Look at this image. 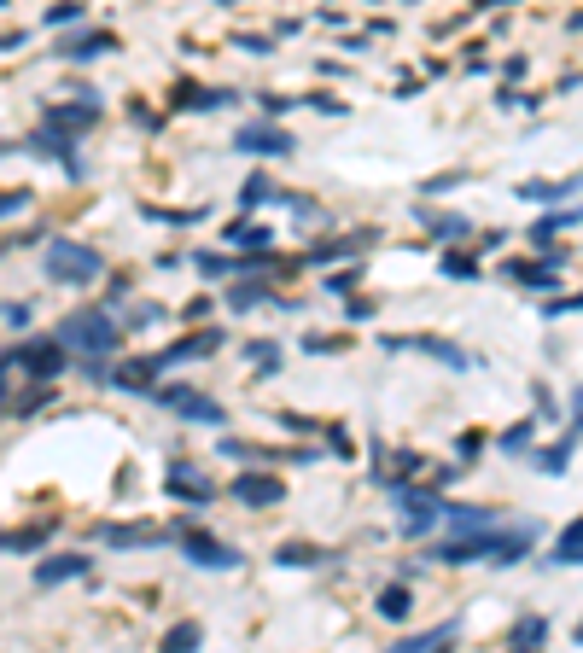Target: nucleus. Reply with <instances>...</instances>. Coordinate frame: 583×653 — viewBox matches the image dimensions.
<instances>
[{
    "mask_svg": "<svg viewBox=\"0 0 583 653\" xmlns=\"http://www.w3.org/2000/svg\"><path fill=\"white\" fill-rule=\"evenodd\" d=\"M105 275V257L82 240H47V280L59 286H94Z\"/></svg>",
    "mask_w": 583,
    "mask_h": 653,
    "instance_id": "obj_1",
    "label": "nucleus"
},
{
    "mask_svg": "<svg viewBox=\"0 0 583 653\" xmlns=\"http://www.w3.org/2000/svg\"><path fill=\"white\" fill-rule=\"evenodd\" d=\"M59 339L70 344V356H111L117 350V321L105 310H76L59 321Z\"/></svg>",
    "mask_w": 583,
    "mask_h": 653,
    "instance_id": "obj_2",
    "label": "nucleus"
},
{
    "mask_svg": "<svg viewBox=\"0 0 583 653\" xmlns=\"http://www.w3.org/2000/svg\"><path fill=\"white\" fill-rule=\"evenodd\" d=\"M391 496H397V508H403V537H426L438 519H449V502H444V490L438 484H409V479H397L391 484Z\"/></svg>",
    "mask_w": 583,
    "mask_h": 653,
    "instance_id": "obj_3",
    "label": "nucleus"
},
{
    "mask_svg": "<svg viewBox=\"0 0 583 653\" xmlns=\"http://www.w3.org/2000/svg\"><path fill=\"white\" fill-rule=\"evenodd\" d=\"M70 344L59 339V333H53V339H30V344H12V350H6V374H18V368H24V374L30 379H59L70 368V356H65Z\"/></svg>",
    "mask_w": 583,
    "mask_h": 653,
    "instance_id": "obj_4",
    "label": "nucleus"
},
{
    "mask_svg": "<svg viewBox=\"0 0 583 653\" xmlns=\"http://www.w3.org/2000/svg\"><path fill=\"white\" fill-rule=\"evenodd\" d=\"M152 397H158V409L181 414V420H193V426H222V420H228V414H222V403H216V397H205V391H193V385H158Z\"/></svg>",
    "mask_w": 583,
    "mask_h": 653,
    "instance_id": "obj_5",
    "label": "nucleus"
},
{
    "mask_svg": "<svg viewBox=\"0 0 583 653\" xmlns=\"http://www.w3.org/2000/svg\"><path fill=\"white\" fill-rule=\"evenodd\" d=\"M170 537L181 543V554H187L193 566H210V572H234V566H240V554L228 549V543H216V537H205V531H193V519L170 525Z\"/></svg>",
    "mask_w": 583,
    "mask_h": 653,
    "instance_id": "obj_6",
    "label": "nucleus"
},
{
    "mask_svg": "<svg viewBox=\"0 0 583 653\" xmlns=\"http://www.w3.org/2000/svg\"><path fill=\"white\" fill-rule=\"evenodd\" d=\"M531 543H537V525H490L479 537V560H490V566H514V560H525L531 554Z\"/></svg>",
    "mask_w": 583,
    "mask_h": 653,
    "instance_id": "obj_7",
    "label": "nucleus"
},
{
    "mask_svg": "<svg viewBox=\"0 0 583 653\" xmlns=\"http://www.w3.org/2000/svg\"><path fill=\"white\" fill-rule=\"evenodd\" d=\"M76 129H65V123H47V117H41V129H35L30 140H24V146H30V152H41V158H59V164H65L70 170V181H82V158H76Z\"/></svg>",
    "mask_w": 583,
    "mask_h": 653,
    "instance_id": "obj_8",
    "label": "nucleus"
},
{
    "mask_svg": "<svg viewBox=\"0 0 583 653\" xmlns=\"http://www.w3.org/2000/svg\"><path fill=\"white\" fill-rule=\"evenodd\" d=\"M164 490L181 496V502H193V508H210V502H216V484H210L193 461H170V467H164Z\"/></svg>",
    "mask_w": 583,
    "mask_h": 653,
    "instance_id": "obj_9",
    "label": "nucleus"
},
{
    "mask_svg": "<svg viewBox=\"0 0 583 653\" xmlns=\"http://www.w3.org/2000/svg\"><path fill=\"white\" fill-rule=\"evenodd\" d=\"M47 123H65V129H76V135H88L94 123H100V94L94 88H76V100H59L41 111Z\"/></svg>",
    "mask_w": 583,
    "mask_h": 653,
    "instance_id": "obj_10",
    "label": "nucleus"
},
{
    "mask_svg": "<svg viewBox=\"0 0 583 653\" xmlns=\"http://www.w3.org/2000/svg\"><path fill=\"white\" fill-rule=\"evenodd\" d=\"M234 146H240V152H257V158H292V152H298V140L286 135L280 123H251V129L234 135Z\"/></svg>",
    "mask_w": 583,
    "mask_h": 653,
    "instance_id": "obj_11",
    "label": "nucleus"
},
{
    "mask_svg": "<svg viewBox=\"0 0 583 653\" xmlns=\"http://www.w3.org/2000/svg\"><path fill=\"white\" fill-rule=\"evenodd\" d=\"M123 41L111 30H76L59 41V59H70V65H88V59H105V53H117Z\"/></svg>",
    "mask_w": 583,
    "mask_h": 653,
    "instance_id": "obj_12",
    "label": "nucleus"
},
{
    "mask_svg": "<svg viewBox=\"0 0 583 653\" xmlns=\"http://www.w3.org/2000/svg\"><path fill=\"white\" fill-rule=\"evenodd\" d=\"M379 344H385V350H426V356H438V362L455 368V374H467V368H473V356H467L461 344H449V339H397V333H385Z\"/></svg>",
    "mask_w": 583,
    "mask_h": 653,
    "instance_id": "obj_13",
    "label": "nucleus"
},
{
    "mask_svg": "<svg viewBox=\"0 0 583 653\" xmlns=\"http://www.w3.org/2000/svg\"><path fill=\"white\" fill-rule=\"evenodd\" d=\"M234 496H240L245 508H280L286 502V484L275 473H240L234 479Z\"/></svg>",
    "mask_w": 583,
    "mask_h": 653,
    "instance_id": "obj_14",
    "label": "nucleus"
},
{
    "mask_svg": "<svg viewBox=\"0 0 583 653\" xmlns=\"http://www.w3.org/2000/svg\"><path fill=\"white\" fill-rule=\"evenodd\" d=\"M94 560L88 554H47V560H35V589H53V584H70V578H82Z\"/></svg>",
    "mask_w": 583,
    "mask_h": 653,
    "instance_id": "obj_15",
    "label": "nucleus"
},
{
    "mask_svg": "<svg viewBox=\"0 0 583 653\" xmlns=\"http://www.w3.org/2000/svg\"><path fill=\"white\" fill-rule=\"evenodd\" d=\"M170 531L164 525H100V543H111V549H146V543H164Z\"/></svg>",
    "mask_w": 583,
    "mask_h": 653,
    "instance_id": "obj_16",
    "label": "nucleus"
},
{
    "mask_svg": "<svg viewBox=\"0 0 583 653\" xmlns=\"http://www.w3.org/2000/svg\"><path fill=\"white\" fill-rule=\"evenodd\" d=\"M234 105L228 88H199V82H175V111H222Z\"/></svg>",
    "mask_w": 583,
    "mask_h": 653,
    "instance_id": "obj_17",
    "label": "nucleus"
},
{
    "mask_svg": "<svg viewBox=\"0 0 583 653\" xmlns=\"http://www.w3.org/2000/svg\"><path fill=\"white\" fill-rule=\"evenodd\" d=\"M210 350H222V333L216 327H205V333H193V339H181V344H170L164 356H152L158 368H175V362H193V356H210Z\"/></svg>",
    "mask_w": 583,
    "mask_h": 653,
    "instance_id": "obj_18",
    "label": "nucleus"
},
{
    "mask_svg": "<svg viewBox=\"0 0 583 653\" xmlns=\"http://www.w3.org/2000/svg\"><path fill=\"white\" fill-rule=\"evenodd\" d=\"M502 275L514 280V286H531V292H554V286H560L554 257H543V263H502Z\"/></svg>",
    "mask_w": 583,
    "mask_h": 653,
    "instance_id": "obj_19",
    "label": "nucleus"
},
{
    "mask_svg": "<svg viewBox=\"0 0 583 653\" xmlns=\"http://www.w3.org/2000/svg\"><path fill=\"white\" fill-rule=\"evenodd\" d=\"M496 525V508H473V502H449V531L455 537H484Z\"/></svg>",
    "mask_w": 583,
    "mask_h": 653,
    "instance_id": "obj_20",
    "label": "nucleus"
},
{
    "mask_svg": "<svg viewBox=\"0 0 583 653\" xmlns=\"http://www.w3.org/2000/svg\"><path fill=\"white\" fill-rule=\"evenodd\" d=\"M455 642V619L432 624V630H420V636H397V653H438Z\"/></svg>",
    "mask_w": 583,
    "mask_h": 653,
    "instance_id": "obj_21",
    "label": "nucleus"
},
{
    "mask_svg": "<svg viewBox=\"0 0 583 653\" xmlns=\"http://www.w3.org/2000/svg\"><path fill=\"white\" fill-rule=\"evenodd\" d=\"M578 187H583V175H566V181H525L519 199H531V205H554V199H572Z\"/></svg>",
    "mask_w": 583,
    "mask_h": 653,
    "instance_id": "obj_22",
    "label": "nucleus"
},
{
    "mask_svg": "<svg viewBox=\"0 0 583 653\" xmlns=\"http://www.w3.org/2000/svg\"><path fill=\"white\" fill-rule=\"evenodd\" d=\"M578 438H583V432H566L560 444L537 449V455H531V467H537V473H549V479H560V473H566V461H572V444H578Z\"/></svg>",
    "mask_w": 583,
    "mask_h": 653,
    "instance_id": "obj_23",
    "label": "nucleus"
},
{
    "mask_svg": "<svg viewBox=\"0 0 583 653\" xmlns=\"http://www.w3.org/2000/svg\"><path fill=\"white\" fill-rule=\"evenodd\" d=\"M379 234L374 228H362V234H344V240H321L309 245V263H327V257H350V251H362V245H374Z\"/></svg>",
    "mask_w": 583,
    "mask_h": 653,
    "instance_id": "obj_24",
    "label": "nucleus"
},
{
    "mask_svg": "<svg viewBox=\"0 0 583 653\" xmlns=\"http://www.w3.org/2000/svg\"><path fill=\"white\" fill-rule=\"evenodd\" d=\"M578 222H583V210H554V216H537V228H531V245H537V251H549L554 234H560V228H578Z\"/></svg>",
    "mask_w": 583,
    "mask_h": 653,
    "instance_id": "obj_25",
    "label": "nucleus"
},
{
    "mask_svg": "<svg viewBox=\"0 0 583 653\" xmlns=\"http://www.w3.org/2000/svg\"><path fill=\"white\" fill-rule=\"evenodd\" d=\"M549 642V619L543 613H525V619H514V630H508V648H543Z\"/></svg>",
    "mask_w": 583,
    "mask_h": 653,
    "instance_id": "obj_26",
    "label": "nucleus"
},
{
    "mask_svg": "<svg viewBox=\"0 0 583 653\" xmlns=\"http://www.w3.org/2000/svg\"><path fill=\"white\" fill-rule=\"evenodd\" d=\"M158 374H164V368H158L152 356H146V362H117V368H111V379H117L123 391H146V385H152Z\"/></svg>",
    "mask_w": 583,
    "mask_h": 653,
    "instance_id": "obj_27",
    "label": "nucleus"
},
{
    "mask_svg": "<svg viewBox=\"0 0 583 653\" xmlns=\"http://www.w3.org/2000/svg\"><path fill=\"white\" fill-rule=\"evenodd\" d=\"M409 607H414V601H409V589H403V578L385 584V589H379V601H374V613H379V619H391V624L409 619Z\"/></svg>",
    "mask_w": 583,
    "mask_h": 653,
    "instance_id": "obj_28",
    "label": "nucleus"
},
{
    "mask_svg": "<svg viewBox=\"0 0 583 653\" xmlns=\"http://www.w3.org/2000/svg\"><path fill=\"white\" fill-rule=\"evenodd\" d=\"M549 560L554 566H583V519H572V525L560 531V543H554Z\"/></svg>",
    "mask_w": 583,
    "mask_h": 653,
    "instance_id": "obj_29",
    "label": "nucleus"
},
{
    "mask_svg": "<svg viewBox=\"0 0 583 653\" xmlns=\"http://www.w3.org/2000/svg\"><path fill=\"white\" fill-rule=\"evenodd\" d=\"M53 525H59V519H41V525H30V531H6V554H35L47 537H53Z\"/></svg>",
    "mask_w": 583,
    "mask_h": 653,
    "instance_id": "obj_30",
    "label": "nucleus"
},
{
    "mask_svg": "<svg viewBox=\"0 0 583 653\" xmlns=\"http://www.w3.org/2000/svg\"><path fill=\"white\" fill-rule=\"evenodd\" d=\"M467 228H473V222H467V216H455V210H444V216H426V234H432V240H444V245L467 240Z\"/></svg>",
    "mask_w": 583,
    "mask_h": 653,
    "instance_id": "obj_31",
    "label": "nucleus"
},
{
    "mask_svg": "<svg viewBox=\"0 0 583 653\" xmlns=\"http://www.w3.org/2000/svg\"><path fill=\"white\" fill-rule=\"evenodd\" d=\"M245 362H251L263 379L280 374V344H275V339H251V344H245Z\"/></svg>",
    "mask_w": 583,
    "mask_h": 653,
    "instance_id": "obj_32",
    "label": "nucleus"
},
{
    "mask_svg": "<svg viewBox=\"0 0 583 653\" xmlns=\"http://www.w3.org/2000/svg\"><path fill=\"white\" fill-rule=\"evenodd\" d=\"M228 240L245 245V251H269V245H275V228H263V222H234Z\"/></svg>",
    "mask_w": 583,
    "mask_h": 653,
    "instance_id": "obj_33",
    "label": "nucleus"
},
{
    "mask_svg": "<svg viewBox=\"0 0 583 653\" xmlns=\"http://www.w3.org/2000/svg\"><path fill=\"white\" fill-rule=\"evenodd\" d=\"M199 642H205V630H199L193 619H181V624H170V630H164V648H170V653H193Z\"/></svg>",
    "mask_w": 583,
    "mask_h": 653,
    "instance_id": "obj_34",
    "label": "nucleus"
},
{
    "mask_svg": "<svg viewBox=\"0 0 583 653\" xmlns=\"http://www.w3.org/2000/svg\"><path fill=\"white\" fill-rule=\"evenodd\" d=\"M257 304H269V286H263V280H240V286H228V310H257Z\"/></svg>",
    "mask_w": 583,
    "mask_h": 653,
    "instance_id": "obj_35",
    "label": "nucleus"
},
{
    "mask_svg": "<svg viewBox=\"0 0 583 653\" xmlns=\"http://www.w3.org/2000/svg\"><path fill=\"white\" fill-rule=\"evenodd\" d=\"M269 199H280V187H275V181H269L263 170H257V175H251V181L240 187V205H245V210H257V205H269Z\"/></svg>",
    "mask_w": 583,
    "mask_h": 653,
    "instance_id": "obj_36",
    "label": "nucleus"
},
{
    "mask_svg": "<svg viewBox=\"0 0 583 653\" xmlns=\"http://www.w3.org/2000/svg\"><path fill=\"white\" fill-rule=\"evenodd\" d=\"M275 560H280V566H321V560H327V549H315V543H286Z\"/></svg>",
    "mask_w": 583,
    "mask_h": 653,
    "instance_id": "obj_37",
    "label": "nucleus"
},
{
    "mask_svg": "<svg viewBox=\"0 0 583 653\" xmlns=\"http://www.w3.org/2000/svg\"><path fill=\"white\" fill-rule=\"evenodd\" d=\"M193 263H199V275H205V280H228L234 269H240V263H234V257H222V251H199Z\"/></svg>",
    "mask_w": 583,
    "mask_h": 653,
    "instance_id": "obj_38",
    "label": "nucleus"
},
{
    "mask_svg": "<svg viewBox=\"0 0 583 653\" xmlns=\"http://www.w3.org/2000/svg\"><path fill=\"white\" fill-rule=\"evenodd\" d=\"M444 275H449V280H479V275H473V257H467V251H444Z\"/></svg>",
    "mask_w": 583,
    "mask_h": 653,
    "instance_id": "obj_39",
    "label": "nucleus"
},
{
    "mask_svg": "<svg viewBox=\"0 0 583 653\" xmlns=\"http://www.w3.org/2000/svg\"><path fill=\"white\" fill-rule=\"evenodd\" d=\"M537 420H543V414H531V420H519L514 432H502V449H525V438L537 432Z\"/></svg>",
    "mask_w": 583,
    "mask_h": 653,
    "instance_id": "obj_40",
    "label": "nucleus"
},
{
    "mask_svg": "<svg viewBox=\"0 0 583 653\" xmlns=\"http://www.w3.org/2000/svg\"><path fill=\"white\" fill-rule=\"evenodd\" d=\"M82 18V0H59V6H47V24H76Z\"/></svg>",
    "mask_w": 583,
    "mask_h": 653,
    "instance_id": "obj_41",
    "label": "nucleus"
},
{
    "mask_svg": "<svg viewBox=\"0 0 583 653\" xmlns=\"http://www.w3.org/2000/svg\"><path fill=\"white\" fill-rule=\"evenodd\" d=\"M356 280H362V269L350 263V269H339V275H327V286H333V292H356Z\"/></svg>",
    "mask_w": 583,
    "mask_h": 653,
    "instance_id": "obj_42",
    "label": "nucleus"
},
{
    "mask_svg": "<svg viewBox=\"0 0 583 653\" xmlns=\"http://www.w3.org/2000/svg\"><path fill=\"white\" fill-rule=\"evenodd\" d=\"M146 216H158V222H199L205 210H158V205H146Z\"/></svg>",
    "mask_w": 583,
    "mask_h": 653,
    "instance_id": "obj_43",
    "label": "nucleus"
},
{
    "mask_svg": "<svg viewBox=\"0 0 583 653\" xmlns=\"http://www.w3.org/2000/svg\"><path fill=\"white\" fill-rule=\"evenodd\" d=\"M6 327H12V333H24V327H30V304H18V298H12V304H6Z\"/></svg>",
    "mask_w": 583,
    "mask_h": 653,
    "instance_id": "obj_44",
    "label": "nucleus"
},
{
    "mask_svg": "<svg viewBox=\"0 0 583 653\" xmlns=\"http://www.w3.org/2000/svg\"><path fill=\"white\" fill-rule=\"evenodd\" d=\"M449 187H461V175H455V170L432 175V181H420V193H449Z\"/></svg>",
    "mask_w": 583,
    "mask_h": 653,
    "instance_id": "obj_45",
    "label": "nucleus"
},
{
    "mask_svg": "<svg viewBox=\"0 0 583 653\" xmlns=\"http://www.w3.org/2000/svg\"><path fill=\"white\" fill-rule=\"evenodd\" d=\"M572 310H583V292H572V298H549V310L543 315H572Z\"/></svg>",
    "mask_w": 583,
    "mask_h": 653,
    "instance_id": "obj_46",
    "label": "nucleus"
},
{
    "mask_svg": "<svg viewBox=\"0 0 583 653\" xmlns=\"http://www.w3.org/2000/svg\"><path fill=\"white\" fill-rule=\"evenodd\" d=\"M280 426H286V432H315V420H309V414H292V409L280 414Z\"/></svg>",
    "mask_w": 583,
    "mask_h": 653,
    "instance_id": "obj_47",
    "label": "nucleus"
},
{
    "mask_svg": "<svg viewBox=\"0 0 583 653\" xmlns=\"http://www.w3.org/2000/svg\"><path fill=\"white\" fill-rule=\"evenodd\" d=\"M158 321H164V310H152V304H140V310H135V321H129V327H158Z\"/></svg>",
    "mask_w": 583,
    "mask_h": 653,
    "instance_id": "obj_48",
    "label": "nucleus"
},
{
    "mask_svg": "<svg viewBox=\"0 0 583 653\" xmlns=\"http://www.w3.org/2000/svg\"><path fill=\"white\" fill-rule=\"evenodd\" d=\"M537 414H543V420H560V414H554V391H549V385H537Z\"/></svg>",
    "mask_w": 583,
    "mask_h": 653,
    "instance_id": "obj_49",
    "label": "nucleus"
},
{
    "mask_svg": "<svg viewBox=\"0 0 583 653\" xmlns=\"http://www.w3.org/2000/svg\"><path fill=\"white\" fill-rule=\"evenodd\" d=\"M240 47H245V53H257V59H263V53H269L275 41H263V35H240Z\"/></svg>",
    "mask_w": 583,
    "mask_h": 653,
    "instance_id": "obj_50",
    "label": "nucleus"
},
{
    "mask_svg": "<svg viewBox=\"0 0 583 653\" xmlns=\"http://www.w3.org/2000/svg\"><path fill=\"white\" fill-rule=\"evenodd\" d=\"M24 205H30V193H24V187H12V193H6V216H18Z\"/></svg>",
    "mask_w": 583,
    "mask_h": 653,
    "instance_id": "obj_51",
    "label": "nucleus"
},
{
    "mask_svg": "<svg viewBox=\"0 0 583 653\" xmlns=\"http://www.w3.org/2000/svg\"><path fill=\"white\" fill-rule=\"evenodd\" d=\"M327 438H333V449H339V455H350V432H344V426H327Z\"/></svg>",
    "mask_w": 583,
    "mask_h": 653,
    "instance_id": "obj_52",
    "label": "nucleus"
},
{
    "mask_svg": "<svg viewBox=\"0 0 583 653\" xmlns=\"http://www.w3.org/2000/svg\"><path fill=\"white\" fill-rule=\"evenodd\" d=\"M572 432H583V391H578V414H572Z\"/></svg>",
    "mask_w": 583,
    "mask_h": 653,
    "instance_id": "obj_53",
    "label": "nucleus"
},
{
    "mask_svg": "<svg viewBox=\"0 0 583 653\" xmlns=\"http://www.w3.org/2000/svg\"><path fill=\"white\" fill-rule=\"evenodd\" d=\"M479 6H514V0H479Z\"/></svg>",
    "mask_w": 583,
    "mask_h": 653,
    "instance_id": "obj_54",
    "label": "nucleus"
},
{
    "mask_svg": "<svg viewBox=\"0 0 583 653\" xmlns=\"http://www.w3.org/2000/svg\"><path fill=\"white\" fill-rule=\"evenodd\" d=\"M572 30H583V12H578V18H572Z\"/></svg>",
    "mask_w": 583,
    "mask_h": 653,
    "instance_id": "obj_55",
    "label": "nucleus"
}]
</instances>
